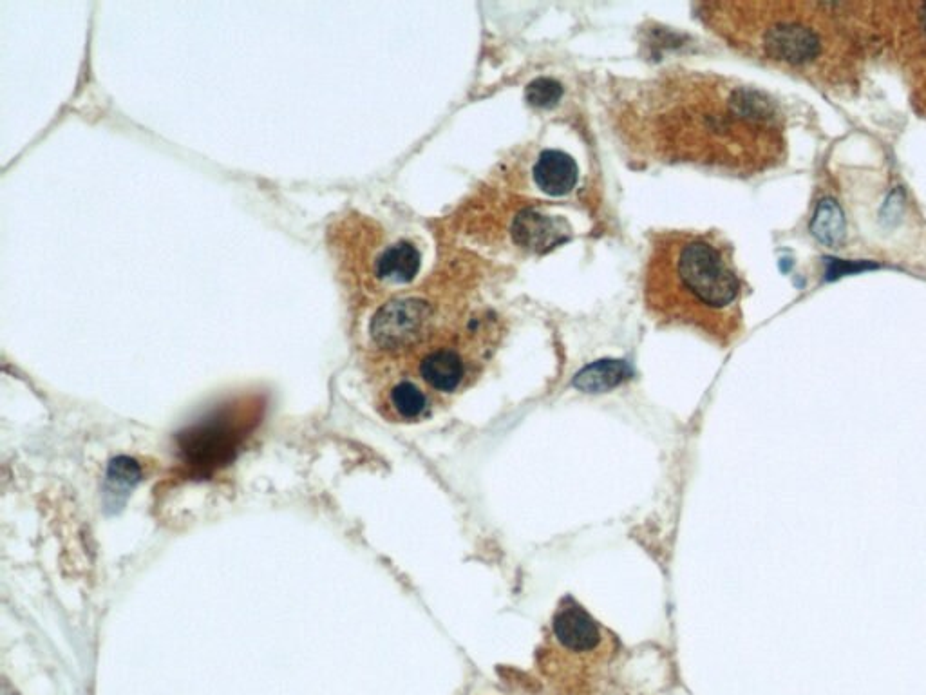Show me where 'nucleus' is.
Here are the masks:
<instances>
[{
	"instance_id": "nucleus-3",
	"label": "nucleus",
	"mask_w": 926,
	"mask_h": 695,
	"mask_svg": "<svg viewBox=\"0 0 926 695\" xmlns=\"http://www.w3.org/2000/svg\"><path fill=\"white\" fill-rule=\"evenodd\" d=\"M621 643L574 598H563L536 652V672L550 695H603Z\"/></svg>"
},
{
	"instance_id": "nucleus-6",
	"label": "nucleus",
	"mask_w": 926,
	"mask_h": 695,
	"mask_svg": "<svg viewBox=\"0 0 926 695\" xmlns=\"http://www.w3.org/2000/svg\"><path fill=\"white\" fill-rule=\"evenodd\" d=\"M378 408L393 422H420L433 415L438 402L433 395L409 375H398L380 393Z\"/></svg>"
},
{
	"instance_id": "nucleus-10",
	"label": "nucleus",
	"mask_w": 926,
	"mask_h": 695,
	"mask_svg": "<svg viewBox=\"0 0 926 695\" xmlns=\"http://www.w3.org/2000/svg\"><path fill=\"white\" fill-rule=\"evenodd\" d=\"M814 238L822 241L823 245L836 247L845 238V218L841 214L838 203L834 200H823L814 212L811 223Z\"/></svg>"
},
{
	"instance_id": "nucleus-1",
	"label": "nucleus",
	"mask_w": 926,
	"mask_h": 695,
	"mask_svg": "<svg viewBox=\"0 0 926 695\" xmlns=\"http://www.w3.org/2000/svg\"><path fill=\"white\" fill-rule=\"evenodd\" d=\"M612 93L615 134L644 162L749 172L764 169L778 153L775 107L728 78L671 69L617 84Z\"/></svg>"
},
{
	"instance_id": "nucleus-2",
	"label": "nucleus",
	"mask_w": 926,
	"mask_h": 695,
	"mask_svg": "<svg viewBox=\"0 0 926 695\" xmlns=\"http://www.w3.org/2000/svg\"><path fill=\"white\" fill-rule=\"evenodd\" d=\"M644 306L659 326L728 344L740 330L742 285L731 250L713 232L662 230L650 238Z\"/></svg>"
},
{
	"instance_id": "nucleus-11",
	"label": "nucleus",
	"mask_w": 926,
	"mask_h": 695,
	"mask_svg": "<svg viewBox=\"0 0 926 695\" xmlns=\"http://www.w3.org/2000/svg\"><path fill=\"white\" fill-rule=\"evenodd\" d=\"M140 467L129 458H118L111 464L107 475V500L116 496V504H122L123 496L127 495L134 484L140 480Z\"/></svg>"
},
{
	"instance_id": "nucleus-8",
	"label": "nucleus",
	"mask_w": 926,
	"mask_h": 695,
	"mask_svg": "<svg viewBox=\"0 0 926 695\" xmlns=\"http://www.w3.org/2000/svg\"><path fill=\"white\" fill-rule=\"evenodd\" d=\"M422 254L415 243L400 239L384 248L375 259V277L389 286L409 285L420 272Z\"/></svg>"
},
{
	"instance_id": "nucleus-12",
	"label": "nucleus",
	"mask_w": 926,
	"mask_h": 695,
	"mask_svg": "<svg viewBox=\"0 0 926 695\" xmlns=\"http://www.w3.org/2000/svg\"><path fill=\"white\" fill-rule=\"evenodd\" d=\"M561 93L563 89L556 80L538 78L527 89V100L530 105H536V107H552L561 98Z\"/></svg>"
},
{
	"instance_id": "nucleus-9",
	"label": "nucleus",
	"mask_w": 926,
	"mask_h": 695,
	"mask_svg": "<svg viewBox=\"0 0 926 695\" xmlns=\"http://www.w3.org/2000/svg\"><path fill=\"white\" fill-rule=\"evenodd\" d=\"M577 165L561 151H543L532 165V178L539 191L561 198L574 191L577 183Z\"/></svg>"
},
{
	"instance_id": "nucleus-5",
	"label": "nucleus",
	"mask_w": 926,
	"mask_h": 695,
	"mask_svg": "<svg viewBox=\"0 0 926 695\" xmlns=\"http://www.w3.org/2000/svg\"><path fill=\"white\" fill-rule=\"evenodd\" d=\"M438 306L424 297H400L382 306L369 324L371 341L380 352L409 357L440 328Z\"/></svg>"
},
{
	"instance_id": "nucleus-7",
	"label": "nucleus",
	"mask_w": 926,
	"mask_h": 695,
	"mask_svg": "<svg viewBox=\"0 0 926 695\" xmlns=\"http://www.w3.org/2000/svg\"><path fill=\"white\" fill-rule=\"evenodd\" d=\"M567 223L536 209L516 212L511 223L512 243L527 252H547L568 238Z\"/></svg>"
},
{
	"instance_id": "nucleus-4",
	"label": "nucleus",
	"mask_w": 926,
	"mask_h": 695,
	"mask_svg": "<svg viewBox=\"0 0 926 695\" xmlns=\"http://www.w3.org/2000/svg\"><path fill=\"white\" fill-rule=\"evenodd\" d=\"M261 406L259 399L234 400L183 431L178 444L187 466L208 471L228 462L246 433L256 426Z\"/></svg>"
}]
</instances>
